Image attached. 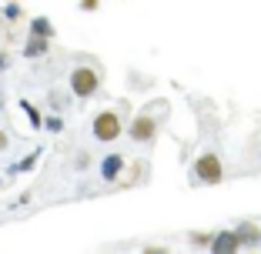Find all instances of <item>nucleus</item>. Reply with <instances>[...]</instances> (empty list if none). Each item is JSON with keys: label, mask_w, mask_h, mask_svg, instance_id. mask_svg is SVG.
<instances>
[{"label": "nucleus", "mask_w": 261, "mask_h": 254, "mask_svg": "<svg viewBox=\"0 0 261 254\" xmlns=\"http://www.w3.org/2000/svg\"><path fill=\"white\" fill-rule=\"evenodd\" d=\"M224 177V167H221V157L218 154H201L198 161H194V181H201V184H218Z\"/></svg>", "instance_id": "f03ea898"}, {"label": "nucleus", "mask_w": 261, "mask_h": 254, "mask_svg": "<svg viewBox=\"0 0 261 254\" xmlns=\"http://www.w3.org/2000/svg\"><path fill=\"white\" fill-rule=\"evenodd\" d=\"M100 171H104V177H108V181H114L117 171H121V157H108V161L100 164Z\"/></svg>", "instance_id": "0eeeda50"}, {"label": "nucleus", "mask_w": 261, "mask_h": 254, "mask_svg": "<svg viewBox=\"0 0 261 254\" xmlns=\"http://www.w3.org/2000/svg\"><path fill=\"white\" fill-rule=\"evenodd\" d=\"M207 247H211V251H238L241 241H238V234H234V231H224V234H215Z\"/></svg>", "instance_id": "39448f33"}, {"label": "nucleus", "mask_w": 261, "mask_h": 254, "mask_svg": "<svg viewBox=\"0 0 261 254\" xmlns=\"http://www.w3.org/2000/svg\"><path fill=\"white\" fill-rule=\"evenodd\" d=\"M100 0H81V10H97Z\"/></svg>", "instance_id": "9d476101"}, {"label": "nucleus", "mask_w": 261, "mask_h": 254, "mask_svg": "<svg viewBox=\"0 0 261 254\" xmlns=\"http://www.w3.org/2000/svg\"><path fill=\"white\" fill-rule=\"evenodd\" d=\"M94 137L100 140V144H111V140L121 137V117L114 114V110H100L97 117H94Z\"/></svg>", "instance_id": "f257e3e1"}, {"label": "nucleus", "mask_w": 261, "mask_h": 254, "mask_svg": "<svg viewBox=\"0 0 261 254\" xmlns=\"http://www.w3.org/2000/svg\"><path fill=\"white\" fill-rule=\"evenodd\" d=\"M130 137L138 140V144H154V137H158V124H154V117L151 114L134 117V124H130Z\"/></svg>", "instance_id": "20e7f679"}, {"label": "nucleus", "mask_w": 261, "mask_h": 254, "mask_svg": "<svg viewBox=\"0 0 261 254\" xmlns=\"http://www.w3.org/2000/svg\"><path fill=\"white\" fill-rule=\"evenodd\" d=\"M0 151H7V134L0 131Z\"/></svg>", "instance_id": "9b49d317"}, {"label": "nucleus", "mask_w": 261, "mask_h": 254, "mask_svg": "<svg viewBox=\"0 0 261 254\" xmlns=\"http://www.w3.org/2000/svg\"><path fill=\"white\" fill-rule=\"evenodd\" d=\"M50 34H54V27L47 20H34V37H44V40H50Z\"/></svg>", "instance_id": "6e6552de"}, {"label": "nucleus", "mask_w": 261, "mask_h": 254, "mask_svg": "<svg viewBox=\"0 0 261 254\" xmlns=\"http://www.w3.org/2000/svg\"><path fill=\"white\" fill-rule=\"evenodd\" d=\"M97 87H100V77H97L94 67H77L74 74H70V91H74L77 97H91Z\"/></svg>", "instance_id": "7ed1b4c3"}, {"label": "nucleus", "mask_w": 261, "mask_h": 254, "mask_svg": "<svg viewBox=\"0 0 261 254\" xmlns=\"http://www.w3.org/2000/svg\"><path fill=\"white\" fill-rule=\"evenodd\" d=\"M191 244H198V247L211 244V234H191Z\"/></svg>", "instance_id": "1a4fd4ad"}, {"label": "nucleus", "mask_w": 261, "mask_h": 254, "mask_svg": "<svg viewBox=\"0 0 261 254\" xmlns=\"http://www.w3.org/2000/svg\"><path fill=\"white\" fill-rule=\"evenodd\" d=\"M234 234H238L241 247H258V244H261V231L254 228V224H241V228H238Z\"/></svg>", "instance_id": "423d86ee"}]
</instances>
